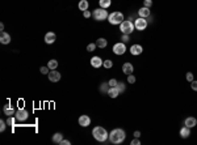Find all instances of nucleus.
<instances>
[{
	"instance_id": "nucleus-1",
	"label": "nucleus",
	"mask_w": 197,
	"mask_h": 145,
	"mask_svg": "<svg viewBox=\"0 0 197 145\" xmlns=\"http://www.w3.org/2000/svg\"><path fill=\"white\" fill-rule=\"evenodd\" d=\"M126 139V132L122 128H114L109 133V141L112 144H121Z\"/></svg>"
},
{
	"instance_id": "nucleus-2",
	"label": "nucleus",
	"mask_w": 197,
	"mask_h": 145,
	"mask_svg": "<svg viewBox=\"0 0 197 145\" xmlns=\"http://www.w3.org/2000/svg\"><path fill=\"white\" fill-rule=\"evenodd\" d=\"M92 136H93L95 140H97L98 143H105V141L109 139L108 131L105 130L104 127H100V126H96L93 130H92Z\"/></svg>"
},
{
	"instance_id": "nucleus-3",
	"label": "nucleus",
	"mask_w": 197,
	"mask_h": 145,
	"mask_svg": "<svg viewBox=\"0 0 197 145\" xmlns=\"http://www.w3.org/2000/svg\"><path fill=\"white\" fill-rule=\"evenodd\" d=\"M108 21H109L110 25H118L120 26L125 21L124 15L121 12H112V13H109V16H108Z\"/></svg>"
},
{
	"instance_id": "nucleus-4",
	"label": "nucleus",
	"mask_w": 197,
	"mask_h": 145,
	"mask_svg": "<svg viewBox=\"0 0 197 145\" xmlns=\"http://www.w3.org/2000/svg\"><path fill=\"white\" fill-rule=\"evenodd\" d=\"M108 16H109V13L104 8H97L92 12V17L96 20V21H104L105 18H108Z\"/></svg>"
},
{
	"instance_id": "nucleus-5",
	"label": "nucleus",
	"mask_w": 197,
	"mask_h": 145,
	"mask_svg": "<svg viewBox=\"0 0 197 145\" xmlns=\"http://www.w3.org/2000/svg\"><path fill=\"white\" fill-rule=\"evenodd\" d=\"M134 29H136V26H134V24L130 21H124L122 24L120 25V30L122 31V34H131V33L134 31Z\"/></svg>"
},
{
	"instance_id": "nucleus-6",
	"label": "nucleus",
	"mask_w": 197,
	"mask_h": 145,
	"mask_svg": "<svg viewBox=\"0 0 197 145\" xmlns=\"http://www.w3.org/2000/svg\"><path fill=\"white\" fill-rule=\"evenodd\" d=\"M112 51H113V54H116L120 56V55H124L125 52H126V46H125L124 42H117V43L113 45Z\"/></svg>"
},
{
	"instance_id": "nucleus-7",
	"label": "nucleus",
	"mask_w": 197,
	"mask_h": 145,
	"mask_svg": "<svg viewBox=\"0 0 197 145\" xmlns=\"http://www.w3.org/2000/svg\"><path fill=\"white\" fill-rule=\"evenodd\" d=\"M147 25H149V21H147L146 18H143V17H139V18H137L136 21H134V26H136V29L137 30H139V31L144 30V29L147 28Z\"/></svg>"
},
{
	"instance_id": "nucleus-8",
	"label": "nucleus",
	"mask_w": 197,
	"mask_h": 145,
	"mask_svg": "<svg viewBox=\"0 0 197 145\" xmlns=\"http://www.w3.org/2000/svg\"><path fill=\"white\" fill-rule=\"evenodd\" d=\"M15 116H16V119H17V122H25L29 116V113H28V110H25V108L21 107V108H19V110L16 111Z\"/></svg>"
},
{
	"instance_id": "nucleus-9",
	"label": "nucleus",
	"mask_w": 197,
	"mask_h": 145,
	"mask_svg": "<svg viewBox=\"0 0 197 145\" xmlns=\"http://www.w3.org/2000/svg\"><path fill=\"white\" fill-rule=\"evenodd\" d=\"M47 77H49V80H50L51 82H58V81H61L62 75H61V72H58L57 70H53V71L49 72Z\"/></svg>"
},
{
	"instance_id": "nucleus-10",
	"label": "nucleus",
	"mask_w": 197,
	"mask_h": 145,
	"mask_svg": "<svg viewBox=\"0 0 197 145\" xmlns=\"http://www.w3.org/2000/svg\"><path fill=\"white\" fill-rule=\"evenodd\" d=\"M78 123H79V126L85 128V127L91 126V118L88 116V115H81V116L78 119Z\"/></svg>"
},
{
	"instance_id": "nucleus-11",
	"label": "nucleus",
	"mask_w": 197,
	"mask_h": 145,
	"mask_svg": "<svg viewBox=\"0 0 197 145\" xmlns=\"http://www.w3.org/2000/svg\"><path fill=\"white\" fill-rule=\"evenodd\" d=\"M122 72H124V75H126V76L133 75V72H134V65L131 64V63H129V62L124 63V65H122Z\"/></svg>"
},
{
	"instance_id": "nucleus-12",
	"label": "nucleus",
	"mask_w": 197,
	"mask_h": 145,
	"mask_svg": "<svg viewBox=\"0 0 197 145\" xmlns=\"http://www.w3.org/2000/svg\"><path fill=\"white\" fill-rule=\"evenodd\" d=\"M55 39H57V35H55L54 31H47L45 34V43L47 45H53L55 42Z\"/></svg>"
},
{
	"instance_id": "nucleus-13",
	"label": "nucleus",
	"mask_w": 197,
	"mask_h": 145,
	"mask_svg": "<svg viewBox=\"0 0 197 145\" xmlns=\"http://www.w3.org/2000/svg\"><path fill=\"white\" fill-rule=\"evenodd\" d=\"M103 63H104V60L101 59L100 56H92L91 58V65L93 68H100V67H103Z\"/></svg>"
},
{
	"instance_id": "nucleus-14",
	"label": "nucleus",
	"mask_w": 197,
	"mask_h": 145,
	"mask_svg": "<svg viewBox=\"0 0 197 145\" xmlns=\"http://www.w3.org/2000/svg\"><path fill=\"white\" fill-rule=\"evenodd\" d=\"M143 52V47L141 45H133L130 47V54L134 55V56H138V55H141Z\"/></svg>"
},
{
	"instance_id": "nucleus-15",
	"label": "nucleus",
	"mask_w": 197,
	"mask_h": 145,
	"mask_svg": "<svg viewBox=\"0 0 197 145\" xmlns=\"http://www.w3.org/2000/svg\"><path fill=\"white\" fill-rule=\"evenodd\" d=\"M0 43L1 45H9L11 43V35H9L7 31L0 33Z\"/></svg>"
},
{
	"instance_id": "nucleus-16",
	"label": "nucleus",
	"mask_w": 197,
	"mask_h": 145,
	"mask_svg": "<svg viewBox=\"0 0 197 145\" xmlns=\"http://www.w3.org/2000/svg\"><path fill=\"white\" fill-rule=\"evenodd\" d=\"M3 113H4L7 116H13V115L16 114V110L9 103H7V105H4V107H3Z\"/></svg>"
},
{
	"instance_id": "nucleus-17",
	"label": "nucleus",
	"mask_w": 197,
	"mask_h": 145,
	"mask_svg": "<svg viewBox=\"0 0 197 145\" xmlns=\"http://www.w3.org/2000/svg\"><path fill=\"white\" fill-rule=\"evenodd\" d=\"M184 126L189 127V128H193L197 126V119L195 116H188L185 120H184Z\"/></svg>"
},
{
	"instance_id": "nucleus-18",
	"label": "nucleus",
	"mask_w": 197,
	"mask_h": 145,
	"mask_svg": "<svg viewBox=\"0 0 197 145\" xmlns=\"http://www.w3.org/2000/svg\"><path fill=\"white\" fill-rule=\"evenodd\" d=\"M138 16H139V17H143V18L150 17V16H151L150 8H147V7H142V8L138 11Z\"/></svg>"
},
{
	"instance_id": "nucleus-19",
	"label": "nucleus",
	"mask_w": 197,
	"mask_h": 145,
	"mask_svg": "<svg viewBox=\"0 0 197 145\" xmlns=\"http://www.w3.org/2000/svg\"><path fill=\"white\" fill-rule=\"evenodd\" d=\"M180 136H181V139H188V137L190 136V128L189 127H187V126H184L180 128Z\"/></svg>"
},
{
	"instance_id": "nucleus-20",
	"label": "nucleus",
	"mask_w": 197,
	"mask_h": 145,
	"mask_svg": "<svg viewBox=\"0 0 197 145\" xmlns=\"http://www.w3.org/2000/svg\"><path fill=\"white\" fill-rule=\"evenodd\" d=\"M107 94L109 95L110 98H117V97H118V95H120L121 93H120V90H118V89H117V86H110Z\"/></svg>"
},
{
	"instance_id": "nucleus-21",
	"label": "nucleus",
	"mask_w": 197,
	"mask_h": 145,
	"mask_svg": "<svg viewBox=\"0 0 197 145\" xmlns=\"http://www.w3.org/2000/svg\"><path fill=\"white\" fill-rule=\"evenodd\" d=\"M78 7H79V9L80 11H88V7H90V3H88V0H80L79 1V4H78Z\"/></svg>"
},
{
	"instance_id": "nucleus-22",
	"label": "nucleus",
	"mask_w": 197,
	"mask_h": 145,
	"mask_svg": "<svg viewBox=\"0 0 197 145\" xmlns=\"http://www.w3.org/2000/svg\"><path fill=\"white\" fill-rule=\"evenodd\" d=\"M53 143H55V144H61V141L63 140V135H62L61 132H57V133H54L53 135Z\"/></svg>"
},
{
	"instance_id": "nucleus-23",
	"label": "nucleus",
	"mask_w": 197,
	"mask_h": 145,
	"mask_svg": "<svg viewBox=\"0 0 197 145\" xmlns=\"http://www.w3.org/2000/svg\"><path fill=\"white\" fill-rule=\"evenodd\" d=\"M107 45H108V41L105 38H98L96 41V46L97 47H100V48H105L107 47Z\"/></svg>"
},
{
	"instance_id": "nucleus-24",
	"label": "nucleus",
	"mask_w": 197,
	"mask_h": 145,
	"mask_svg": "<svg viewBox=\"0 0 197 145\" xmlns=\"http://www.w3.org/2000/svg\"><path fill=\"white\" fill-rule=\"evenodd\" d=\"M98 4H100V8H109L112 5V0H98Z\"/></svg>"
},
{
	"instance_id": "nucleus-25",
	"label": "nucleus",
	"mask_w": 197,
	"mask_h": 145,
	"mask_svg": "<svg viewBox=\"0 0 197 145\" xmlns=\"http://www.w3.org/2000/svg\"><path fill=\"white\" fill-rule=\"evenodd\" d=\"M47 67L50 68V71L57 70V68H58V62L55 60V59H50V60H49V63H47Z\"/></svg>"
},
{
	"instance_id": "nucleus-26",
	"label": "nucleus",
	"mask_w": 197,
	"mask_h": 145,
	"mask_svg": "<svg viewBox=\"0 0 197 145\" xmlns=\"http://www.w3.org/2000/svg\"><path fill=\"white\" fill-rule=\"evenodd\" d=\"M109 88H110V86H109V84H108V82H103V84L100 85V88H98V89H100L101 93H108Z\"/></svg>"
},
{
	"instance_id": "nucleus-27",
	"label": "nucleus",
	"mask_w": 197,
	"mask_h": 145,
	"mask_svg": "<svg viewBox=\"0 0 197 145\" xmlns=\"http://www.w3.org/2000/svg\"><path fill=\"white\" fill-rule=\"evenodd\" d=\"M103 67H104V68H107V70H110V68L113 67V62H112L110 59H107V60H104Z\"/></svg>"
},
{
	"instance_id": "nucleus-28",
	"label": "nucleus",
	"mask_w": 197,
	"mask_h": 145,
	"mask_svg": "<svg viewBox=\"0 0 197 145\" xmlns=\"http://www.w3.org/2000/svg\"><path fill=\"white\" fill-rule=\"evenodd\" d=\"M16 120H17V119H16L15 115H13V116H8V119H7V124H8V126H15Z\"/></svg>"
},
{
	"instance_id": "nucleus-29",
	"label": "nucleus",
	"mask_w": 197,
	"mask_h": 145,
	"mask_svg": "<svg viewBox=\"0 0 197 145\" xmlns=\"http://www.w3.org/2000/svg\"><path fill=\"white\" fill-rule=\"evenodd\" d=\"M117 89L120 90V93H124V92L126 90V86H125L124 82H118V84H117Z\"/></svg>"
},
{
	"instance_id": "nucleus-30",
	"label": "nucleus",
	"mask_w": 197,
	"mask_h": 145,
	"mask_svg": "<svg viewBox=\"0 0 197 145\" xmlns=\"http://www.w3.org/2000/svg\"><path fill=\"white\" fill-rule=\"evenodd\" d=\"M185 78H187V81L192 82L193 80H195V76H193V73H192V72H187V75H185Z\"/></svg>"
},
{
	"instance_id": "nucleus-31",
	"label": "nucleus",
	"mask_w": 197,
	"mask_h": 145,
	"mask_svg": "<svg viewBox=\"0 0 197 145\" xmlns=\"http://www.w3.org/2000/svg\"><path fill=\"white\" fill-rule=\"evenodd\" d=\"M7 122H4V120H0V132H4V131L7 130Z\"/></svg>"
},
{
	"instance_id": "nucleus-32",
	"label": "nucleus",
	"mask_w": 197,
	"mask_h": 145,
	"mask_svg": "<svg viewBox=\"0 0 197 145\" xmlns=\"http://www.w3.org/2000/svg\"><path fill=\"white\" fill-rule=\"evenodd\" d=\"M39 72H41L42 75H49V72H50V68L46 65V67H41L39 68Z\"/></svg>"
},
{
	"instance_id": "nucleus-33",
	"label": "nucleus",
	"mask_w": 197,
	"mask_h": 145,
	"mask_svg": "<svg viewBox=\"0 0 197 145\" xmlns=\"http://www.w3.org/2000/svg\"><path fill=\"white\" fill-rule=\"evenodd\" d=\"M136 81H137V78H136V76L134 75L127 76V82H129V84H136Z\"/></svg>"
},
{
	"instance_id": "nucleus-34",
	"label": "nucleus",
	"mask_w": 197,
	"mask_h": 145,
	"mask_svg": "<svg viewBox=\"0 0 197 145\" xmlns=\"http://www.w3.org/2000/svg\"><path fill=\"white\" fill-rule=\"evenodd\" d=\"M96 47H97L96 43H90V45L87 46V51H88V52H93V51H95V48H96Z\"/></svg>"
},
{
	"instance_id": "nucleus-35",
	"label": "nucleus",
	"mask_w": 197,
	"mask_h": 145,
	"mask_svg": "<svg viewBox=\"0 0 197 145\" xmlns=\"http://www.w3.org/2000/svg\"><path fill=\"white\" fill-rule=\"evenodd\" d=\"M108 84H109V86H117L118 81L116 80V78H110V80L108 81Z\"/></svg>"
},
{
	"instance_id": "nucleus-36",
	"label": "nucleus",
	"mask_w": 197,
	"mask_h": 145,
	"mask_svg": "<svg viewBox=\"0 0 197 145\" xmlns=\"http://www.w3.org/2000/svg\"><path fill=\"white\" fill-rule=\"evenodd\" d=\"M121 41H122L124 43H126V42H129V41H130V37H129V34H122V37H121Z\"/></svg>"
},
{
	"instance_id": "nucleus-37",
	"label": "nucleus",
	"mask_w": 197,
	"mask_h": 145,
	"mask_svg": "<svg viewBox=\"0 0 197 145\" xmlns=\"http://www.w3.org/2000/svg\"><path fill=\"white\" fill-rule=\"evenodd\" d=\"M151 5H153V0H143V7H147V8H150Z\"/></svg>"
},
{
	"instance_id": "nucleus-38",
	"label": "nucleus",
	"mask_w": 197,
	"mask_h": 145,
	"mask_svg": "<svg viewBox=\"0 0 197 145\" xmlns=\"http://www.w3.org/2000/svg\"><path fill=\"white\" fill-rule=\"evenodd\" d=\"M190 88H192V90L197 92V81L196 80H193L192 82H190Z\"/></svg>"
},
{
	"instance_id": "nucleus-39",
	"label": "nucleus",
	"mask_w": 197,
	"mask_h": 145,
	"mask_svg": "<svg viewBox=\"0 0 197 145\" xmlns=\"http://www.w3.org/2000/svg\"><path fill=\"white\" fill-rule=\"evenodd\" d=\"M130 144H131V145H139L141 141H139V139H138V137H134V139L130 141Z\"/></svg>"
},
{
	"instance_id": "nucleus-40",
	"label": "nucleus",
	"mask_w": 197,
	"mask_h": 145,
	"mask_svg": "<svg viewBox=\"0 0 197 145\" xmlns=\"http://www.w3.org/2000/svg\"><path fill=\"white\" fill-rule=\"evenodd\" d=\"M83 16H84V18H90L91 16H92V13L90 11H84L83 12Z\"/></svg>"
},
{
	"instance_id": "nucleus-41",
	"label": "nucleus",
	"mask_w": 197,
	"mask_h": 145,
	"mask_svg": "<svg viewBox=\"0 0 197 145\" xmlns=\"http://www.w3.org/2000/svg\"><path fill=\"white\" fill-rule=\"evenodd\" d=\"M133 136L139 139V137H141V132H139V131H134V132H133Z\"/></svg>"
},
{
	"instance_id": "nucleus-42",
	"label": "nucleus",
	"mask_w": 197,
	"mask_h": 145,
	"mask_svg": "<svg viewBox=\"0 0 197 145\" xmlns=\"http://www.w3.org/2000/svg\"><path fill=\"white\" fill-rule=\"evenodd\" d=\"M71 144V141H68V140H62L61 141V145H70Z\"/></svg>"
},
{
	"instance_id": "nucleus-43",
	"label": "nucleus",
	"mask_w": 197,
	"mask_h": 145,
	"mask_svg": "<svg viewBox=\"0 0 197 145\" xmlns=\"http://www.w3.org/2000/svg\"><path fill=\"white\" fill-rule=\"evenodd\" d=\"M0 30L4 31V24H0Z\"/></svg>"
}]
</instances>
